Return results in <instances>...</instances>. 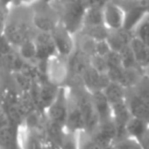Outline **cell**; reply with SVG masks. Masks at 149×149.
<instances>
[{
    "label": "cell",
    "mask_w": 149,
    "mask_h": 149,
    "mask_svg": "<svg viewBox=\"0 0 149 149\" xmlns=\"http://www.w3.org/2000/svg\"><path fill=\"white\" fill-rule=\"evenodd\" d=\"M149 132V123L139 118H132L126 125L127 136L141 141Z\"/></svg>",
    "instance_id": "cell-11"
},
{
    "label": "cell",
    "mask_w": 149,
    "mask_h": 149,
    "mask_svg": "<svg viewBox=\"0 0 149 149\" xmlns=\"http://www.w3.org/2000/svg\"><path fill=\"white\" fill-rule=\"evenodd\" d=\"M33 21L36 28H38L41 32H47V33H52L56 28V26L58 25L51 17L43 15H36Z\"/></svg>",
    "instance_id": "cell-20"
},
{
    "label": "cell",
    "mask_w": 149,
    "mask_h": 149,
    "mask_svg": "<svg viewBox=\"0 0 149 149\" xmlns=\"http://www.w3.org/2000/svg\"><path fill=\"white\" fill-rule=\"evenodd\" d=\"M68 65L76 74H83L90 68V56L84 53L82 50L74 51L70 56Z\"/></svg>",
    "instance_id": "cell-16"
},
{
    "label": "cell",
    "mask_w": 149,
    "mask_h": 149,
    "mask_svg": "<svg viewBox=\"0 0 149 149\" xmlns=\"http://www.w3.org/2000/svg\"><path fill=\"white\" fill-rule=\"evenodd\" d=\"M102 149H116V146H114V143H113V144H110V145H108V146L103 147Z\"/></svg>",
    "instance_id": "cell-32"
},
{
    "label": "cell",
    "mask_w": 149,
    "mask_h": 149,
    "mask_svg": "<svg viewBox=\"0 0 149 149\" xmlns=\"http://www.w3.org/2000/svg\"><path fill=\"white\" fill-rule=\"evenodd\" d=\"M86 6L80 2H70L64 11L63 25L72 34L83 29Z\"/></svg>",
    "instance_id": "cell-4"
},
{
    "label": "cell",
    "mask_w": 149,
    "mask_h": 149,
    "mask_svg": "<svg viewBox=\"0 0 149 149\" xmlns=\"http://www.w3.org/2000/svg\"><path fill=\"white\" fill-rule=\"evenodd\" d=\"M127 90L124 86H122L118 82H112L110 81L107 84L105 88L102 91L105 94V96L107 97L108 101L110 102V104L118 103V102L124 101L126 100L127 97Z\"/></svg>",
    "instance_id": "cell-17"
},
{
    "label": "cell",
    "mask_w": 149,
    "mask_h": 149,
    "mask_svg": "<svg viewBox=\"0 0 149 149\" xmlns=\"http://www.w3.org/2000/svg\"><path fill=\"white\" fill-rule=\"evenodd\" d=\"M131 48L136 58V61L141 68H146L149 66V47L138 37L134 35L131 41Z\"/></svg>",
    "instance_id": "cell-14"
},
{
    "label": "cell",
    "mask_w": 149,
    "mask_h": 149,
    "mask_svg": "<svg viewBox=\"0 0 149 149\" xmlns=\"http://www.w3.org/2000/svg\"><path fill=\"white\" fill-rule=\"evenodd\" d=\"M68 110H70V103H68L66 90L63 87H60L55 100L47 108L48 118L52 125L59 128L65 127Z\"/></svg>",
    "instance_id": "cell-1"
},
{
    "label": "cell",
    "mask_w": 149,
    "mask_h": 149,
    "mask_svg": "<svg viewBox=\"0 0 149 149\" xmlns=\"http://www.w3.org/2000/svg\"><path fill=\"white\" fill-rule=\"evenodd\" d=\"M133 37H134L133 32H130L123 28V29L116 30V31H109L106 41L109 44L111 50L120 52L123 48L130 45Z\"/></svg>",
    "instance_id": "cell-10"
},
{
    "label": "cell",
    "mask_w": 149,
    "mask_h": 149,
    "mask_svg": "<svg viewBox=\"0 0 149 149\" xmlns=\"http://www.w3.org/2000/svg\"><path fill=\"white\" fill-rule=\"evenodd\" d=\"M134 35L149 47V13L141 21L134 31Z\"/></svg>",
    "instance_id": "cell-22"
},
{
    "label": "cell",
    "mask_w": 149,
    "mask_h": 149,
    "mask_svg": "<svg viewBox=\"0 0 149 149\" xmlns=\"http://www.w3.org/2000/svg\"><path fill=\"white\" fill-rule=\"evenodd\" d=\"M36 1H38V0H19V2L23 3V4H32V3L36 2Z\"/></svg>",
    "instance_id": "cell-31"
},
{
    "label": "cell",
    "mask_w": 149,
    "mask_h": 149,
    "mask_svg": "<svg viewBox=\"0 0 149 149\" xmlns=\"http://www.w3.org/2000/svg\"><path fill=\"white\" fill-rule=\"evenodd\" d=\"M116 135H118L116 126L113 120L111 118V120L99 123L96 130L94 131L92 139L103 148V147L113 144L116 142Z\"/></svg>",
    "instance_id": "cell-5"
},
{
    "label": "cell",
    "mask_w": 149,
    "mask_h": 149,
    "mask_svg": "<svg viewBox=\"0 0 149 149\" xmlns=\"http://www.w3.org/2000/svg\"><path fill=\"white\" fill-rule=\"evenodd\" d=\"M108 0H86L84 5L86 7H103Z\"/></svg>",
    "instance_id": "cell-28"
},
{
    "label": "cell",
    "mask_w": 149,
    "mask_h": 149,
    "mask_svg": "<svg viewBox=\"0 0 149 149\" xmlns=\"http://www.w3.org/2000/svg\"><path fill=\"white\" fill-rule=\"evenodd\" d=\"M131 90L139 98L149 103V76L145 74H143L141 79L138 81V83L133 88H131Z\"/></svg>",
    "instance_id": "cell-19"
},
{
    "label": "cell",
    "mask_w": 149,
    "mask_h": 149,
    "mask_svg": "<svg viewBox=\"0 0 149 149\" xmlns=\"http://www.w3.org/2000/svg\"><path fill=\"white\" fill-rule=\"evenodd\" d=\"M140 142H141V144H142L143 149H149V132Z\"/></svg>",
    "instance_id": "cell-30"
},
{
    "label": "cell",
    "mask_w": 149,
    "mask_h": 149,
    "mask_svg": "<svg viewBox=\"0 0 149 149\" xmlns=\"http://www.w3.org/2000/svg\"><path fill=\"white\" fill-rule=\"evenodd\" d=\"M110 51H111V48H110L109 44L107 43L106 39L97 41V44H96V54L101 56H106Z\"/></svg>",
    "instance_id": "cell-27"
},
{
    "label": "cell",
    "mask_w": 149,
    "mask_h": 149,
    "mask_svg": "<svg viewBox=\"0 0 149 149\" xmlns=\"http://www.w3.org/2000/svg\"><path fill=\"white\" fill-rule=\"evenodd\" d=\"M126 101L132 116L142 118L149 123V103L139 98L132 90L131 93L127 92Z\"/></svg>",
    "instance_id": "cell-9"
},
{
    "label": "cell",
    "mask_w": 149,
    "mask_h": 149,
    "mask_svg": "<svg viewBox=\"0 0 149 149\" xmlns=\"http://www.w3.org/2000/svg\"><path fill=\"white\" fill-rule=\"evenodd\" d=\"M104 26L109 31L123 29L126 23V10L120 4L108 1L103 6Z\"/></svg>",
    "instance_id": "cell-2"
},
{
    "label": "cell",
    "mask_w": 149,
    "mask_h": 149,
    "mask_svg": "<svg viewBox=\"0 0 149 149\" xmlns=\"http://www.w3.org/2000/svg\"><path fill=\"white\" fill-rule=\"evenodd\" d=\"M104 26L103 7H86L83 28Z\"/></svg>",
    "instance_id": "cell-18"
},
{
    "label": "cell",
    "mask_w": 149,
    "mask_h": 149,
    "mask_svg": "<svg viewBox=\"0 0 149 149\" xmlns=\"http://www.w3.org/2000/svg\"><path fill=\"white\" fill-rule=\"evenodd\" d=\"M44 1H46V2H50L51 0H44Z\"/></svg>",
    "instance_id": "cell-33"
},
{
    "label": "cell",
    "mask_w": 149,
    "mask_h": 149,
    "mask_svg": "<svg viewBox=\"0 0 149 149\" xmlns=\"http://www.w3.org/2000/svg\"><path fill=\"white\" fill-rule=\"evenodd\" d=\"M120 56L123 59V65L125 68H140L136 61V58L133 53V50L131 45L126 46L120 51Z\"/></svg>",
    "instance_id": "cell-23"
},
{
    "label": "cell",
    "mask_w": 149,
    "mask_h": 149,
    "mask_svg": "<svg viewBox=\"0 0 149 149\" xmlns=\"http://www.w3.org/2000/svg\"><path fill=\"white\" fill-rule=\"evenodd\" d=\"M65 127L68 129V131L74 133L85 130V118L79 104H74V105L70 104V110H68Z\"/></svg>",
    "instance_id": "cell-13"
},
{
    "label": "cell",
    "mask_w": 149,
    "mask_h": 149,
    "mask_svg": "<svg viewBox=\"0 0 149 149\" xmlns=\"http://www.w3.org/2000/svg\"><path fill=\"white\" fill-rule=\"evenodd\" d=\"M59 88L57 85L48 81V83H44L40 86L38 91V99L40 106L44 109L47 110V108L53 103L56 96L59 91Z\"/></svg>",
    "instance_id": "cell-12"
},
{
    "label": "cell",
    "mask_w": 149,
    "mask_h": 149,
    "mask_svg": "<svg viewBox=\"0 0 149 149\" xmlns=\"http://www.w3.org/2000/svg\"><path fill=\"white\" fill-rule=\"evenodd\" d=\"M91 99L93 106L95 108V111L99 118L100 122H105V120H111L112 118V110H111V104L108 101L107 97L103 93L102 90L99 91L92 92Z\"/></svg>",
    "instance_id": "cell-8"
},
{
    "label": "cell",
    "mask_w": 149,
    "mask_h": 149,
    "mask_svg": "<svg viewBox=\"0 0 149 149\" xmlns=\"http://www.w3.org/2000/svg\"><path fill=\"white\" fill-rule=\"evenodd\" d=\"M51 34L58 55L68 57L74 51V41L72 34L66 29L63 24H58Z\"/></svg>",
    "instance_id": "cell-3"
},
{
    "label": "cell",
    "mask_w": 149,
    "mask_h": 149,
    "mask_svg": "<svg viewBox=\"0 0 149 149\" xmlns=\"http://www.w3.org/2000/svg\"><path fill=\"white\" fill-rule=\"evenodd\" d=\"M0 139H1L2 149H11V146L13 144V135L9 125L1 127Z\"/></svg>",
    "instance_id": "cell-26"
},
{
    "label": "cell",
    "mask_w": 149,
    "mask_h": 149,
    "mask_svg": "<svg viewBox=\"0 0 149 149\" xmlns=\"http://www.w3.org/2000/svg\"><path fill=\"white\" fill-rule=\"evenodd\" d=\"M37 47V59L40 61H47L52 56L58 54L51 33L40 32L35 39Z\"/></svg>",
    "instance_id": "cell-6"
},
{
    "label": "cell",
    "mask_w": 149,
    "mask_h": 149,
    "mask_svg": "<svg viewBox=\"0 0 149 149\" xmlns=\"http://www.w3.org/2000/svg\"><path fill=\"white\" fill-rule=\"evenodd\" d=\"M19 55L25 60L37 58V47H36L35 40L26 39L19 45Z\"/></svg>",
    "instance_id": "cell-21"
},
{
    "label": "cell",
    "mask_w": 149,
    "mask_h": 149,
    "mask_svg": "<svg viewBox=\"0 0 149 149\" xmlns=\"http://www.w3.org/2000/svg\"><path fill=\"white\" fill-rule=\"evenodd\" d=\"M82 78H83L85 87L87 88L90 93L103 90L110 82L107 74H101V72L94 70L91 65L82 74Z\"/></svg>",
    "instance_id": "cell-7"
},
{
    "label": "cell",
    "mask_w": 149,
    "mask_h": 149,
    "mask_svg": "<svg viewBox=\"0 0 149 149\" xmlns=\"http://www.w3.org/2000/svg\"><path fill=\"white\" fill-rule=\"evenodd\" d=\"M28 28L24 25L19 24H7L6 28L4 30V36L8 39L11 44H17L21 45L27 38Z\"/></svg>",
    "instance_id": "cell-15"
},
{
    "label": "cell",
    "mask_w": 149,
    "mask_h": 149,
    "mask_svg": "<svg viewBox=\"0 0 149 149\" xmlns=\"http://www.w3.org/2000/svg\"><path fill=\"white\" fill-rule=\"evenodd\" d=\"M81 149H102V147L100 146L99 144H97V143L91 138L88 141H86V143H84V144L82 145Z\"/></svg>",
    "instance_id": "cell-29"
},
{
    "label": "cell",
    "mask_w": 149,
    "mask_h": 149,
    "mask_svg": "<svg viewBox=\"0 0 149 149\" xmlns=\"http://www.w3.org/2000/svg\"><path fill=\"white\" fill-rule=\"evenodd\" d=\"M116 149H143L142 144L139 140L131 137L120 139L114 142Z\"/></svg>",
    "instance_id": "cell-25"
},
{
    "label": "cell",
    "mask_w": 149,
    "mask_h": 149,
    "mask_svg": "<svg viewBox=\"0 0 149 149\" xmlns=\"http://www.w3.org/2000/svg\"><path fill=\"white\" fill-rule=\"evenodd\" d=\"M90 65L96 70L97 72H101V74H107L108 70V64L107 60H106L105 56L98 55V54H94L90 57Z\"/></svg>",
    "instance_id": "cell-24"
}]
</instances>
